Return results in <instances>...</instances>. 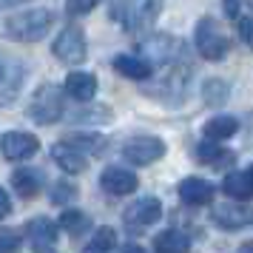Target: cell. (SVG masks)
<instances>
[{
    "label": "cell",
    "mask_w": 253,
    "mask_h": 253,
    "mask_svg": "<svg viewBox=\"0 0 253 253\" xmlns=\"http://www.w3.org/2000/svg\"><path fill=\"white\" fill-rule=\"evenodd\" d=\"M51 23H54V14L48 9H29V12H20L6 20L3 35L14 43H37L48 35Z\"/></svg>",
    "instance_id": "obj_1"
},
{
    "label": "cell",
    "mask_w": 253,
    "mask_h": 253,
    "mask_svg": "<svg viewBox=\"0 0 253 253\" xmlns=\"http://www.w3.org/2000/svg\"><path fill=\"white\" fill-rule=\"evenodd\" d=\"M165 157V142L157 137H137L123 145V160L131 165H151Z\"/></svg>",
    "instance_id": "obj_7"
},
{
    "label": "cell",
    "mask_w": 253,
    "mask_h": 253,
    "mask_svg": "<svg viewBox=\"0 0 253 253\" xmlns=\"http://www.w3.org/2000/svg\"><path fill=\"white\" fill-rule=\"evenodd\" d=\"M251 251H253V245H251V242H245V245L239 248V253H251Z\"/></svg>",
    "instance_id": "obj_36"
},
{
    "label": "cell",
    "mask_w": 253,
    "mask_h": 253,
    "mask_svg": "<svg viewBox=\"0 0 253 253\" xmlns=\"http://www.w3.org/2000/svg\"><path fill=\"white\" fill-rule=\"evenodd\" d=\"M12 185H14V191L23 196V199H35V196L40 194V185H43V179H40V173H37V171L20 168V171L12 173Z\"/></svg>",
    "instance_id": "obj_22"
},
{
    "label": "cell",
    "mask_w": 253,
    "mask_h": 253,
    "mask_svg": "<svg viewBox=\"0 0 253 253\" xmlns=\"http://www.w3.org/2000/svg\"><path fill=\"white\" fill-rule=\"evenodd\" d=\"M29 242L35 253H54V242H57V222H51L48 216H35L29 225Z\"/></svg>",
    "instance_id": "obj_10"
},
{
    "label": "cell",
    "mask_w": 253,
    "mask_h": 253,
    "mask_svg": "<svg viewBox=\"0 0 253 253\" xmlns=\"http://www.w3.org/2000/svg\"><path fill=\"white\" fill-rule=\"evenodd\" d=\"M63 88H66V94L74 97L77 103H88L94 94H97V77L88 74V71H69Z\"/></svg>",
    "instance_id": "obj_16"
},
{
    "label": "cell",
    "mask_w": 253,
    "mask_h": 253,
    "mask_svg": "<svg viewBox=\"0 0 253 253\" xmlns=\"http://www.w3.org/2000/svg\"><path fill=\"white\" fill-rule=\"evenodd\" d=\"M222 6H225V14H228L230 20H233V17H239V0H222Z\"/></svg>",
    "instance_id": "obj_33"
},
{
    "label": "cell",
    "mask_w": 253,
    "mask_h": 253,
    "mask_svg": "<svg viewBox=\"0 0 253 253\" xmlns=\"http://www.w3.org/2000/svg\"><path fill=\"white\" fill-rule=\"evenodd\" d=\"M114 248H117V230L108 228V225H100L83 253H114Z\"/></svg>",
    "instance_id": "obj_23"
},
{
    "label": "cell",
    "mask_w": 253,
    "mask_h": 253,
    "mask_svg": "<svg viewBox=\"0 0 253 253\" xmlns=\"http://www.w3.org/2000/svg\"><path fill=\"white\" fill-rule=\"evenodd\" d=\"M69 145H74L83 154H100L105 148V137L103 134H71Z\"/></svg>",
    "instance_id": "obj_26"
},
{
    "label": "cell",
    "mask_w": 253,
    "mask_h": 253,
    "mask_svg": "<svg viewBox=\"0 0 253 253\" xmlns=\"http://www.w3.org/2000/svg\"><path fill=\"white\" fill-rule=\"evenodd\" d=\"M0 145H3V157L6 160L20 162V160L35 157L40 151V139L35 134H29V131H9L6 137L0 139Z\"/></svg>",
    "instance_id": "obj_8"
},
{
    "label": "cell",
    "mask_w": 253,
    "mask_h": 253,
    "mask_svg": "<svg viewBox=\"0 0 253 253\" xmlns=\"http://www.w3.org/2000/svg\"><path fill=\"white\" fill-rule=\"evenodd\" d=\"M120 253H145V251H142V245H126Z\"/></svg>",
    "instance_id": "obj_35"
},
{
    "label": "cell",
    "mask_w": 253,
    "mask_h": 253,
    "mask_svg": "<svg viewBox=\"0 0 253 253\" xmlns=\"http://www.w3.org/2000/svg\"><path fill=\"white\" fill-rule=\"evenodd\" d=\"M196 157L202 165H211V168H225V165H233L236 162V154L225 145H219L213 139H205L199 148H196Z\"/></svg>",
    "instance_id": "obj_18"
},
{
    "label": "cell",
    "mask_w": 253,
    "mask_h": 253,
    "mask_svg": "<svg viewBox=\"0 0 253 253\" xmlns=\"http://www.w3.org/2000/svg\"><path fill=\"white\" fill-rule=\"evenodd\" d=\"M100 185H103L105 194L111 196H128L137 191V173L128 171V168H120V165H111V168H105L103 176H100Z\"/></svg>",
    "instance_id": "obj_11"
},
{
    "label": "cell",
    "mask_w": 253,
    "mask_h": 253,
    "mask_svg": "<svg viewBox=\"0 0 253 253\" xmlns=\"http://www.w3.org/2000/svg\"><path fill=\"white\" fill-rule=\"evenodd\" d=\"M88 225H91V219L77 208H66L63 216H60V228H66L71 236H80L83 230H88Z\"/></svg>",
    "instance_id": "obj_24"
},
{
    "label": "cell",
    "mask_w": 253,
    "mask_h": 253,
    "mask_svg": "<svg viewBox=\"0 0 253 253\" xmlns=\"http://www.w3.org/2000/svg\"><path fill=\"white\" fill-rule=\"evenodd\" d=\"M211 219L225 230H242L253 222L251 208H245V205H216L211 211Z\"/></svg>",
    "instance_id": "obj_14"
},
{
    "label": "cell",
    "mask_w": 253,
    "mask_h": 253,
    "mask_svg": "<svg viewBox=\"0 0 253 253\" xmlns=\"http://www.w3.org/2000/svg\"><path fill=\"white\" fill-rule=\"evenodd\" d=\"M239 131V120L236 117H228V114H219V117H211L202 128V134L208 139H213V142H222V139L233 137Z\"/></svg>",
    "instance_id": "obj_21"
},
{
    "label": "cell",
    "mask_w": 253,
    "mask_h": 253,
    "mask_svg": "<svg viewBox=\"0 0 253 253\" xmlns=\"http://www.w3.org/2000/svg\"><path fill=\"white\" fill-rule=\"evenodd\" d=\"M179 199L185 205H194V208L211 205L213 202V185L202 179V176H188V179L179 182Z\"/></svg>",
    "instance_id": "obj_13"
},
{
    "label": "cell",
    "mask_w": 253,
    "mask_h": 253,
    "mask_svg": "<svg viewBox=\"0 0 253 253\" xmlns=\"http://www.w3.org/2000/svg\"><path fill=\"white\" fill-rule=\"evenodd\" d=\"M85 32H83L80 26H66L63 32H60V37L54 40V46H51V51H54V57L60 60V63H69V66H77V63H83L85 60Z\"/></svg>",
    "instance_id": "obj_5"
},
{
    "label": "cell",
    "mask_w": 253,
    "mask_h": 253,
    "mask_svg": "<svg viewBox=\"0 0 253 253\" xmlns=\"http://www.w3.org/2000/svg\"><path fill=\"white\" fill-rule=\"evenodd\" d=\"M114 69L123 77H128V80H148L151 74H154L151 63L142 60L139 54H120V57H114Z\"/></svg>",
    "instance_id": "obj_19"
},
{
    "label": "cell",
    "mask_w": 253,
    "mask_h": 253,
    "mask_svg": "<svg viewBox=\"0 0 253 253\" xmlns=\"http://www.w3.org/2000/svg\"><path fill=\"white\" fill-rule=\"evenodd\" d=\"M228 94H230V85L225 80H216V77L202 85V100L208 105H225L228 103Z\"/></svg>",
    "instance_id": "obj_25"
},
{
    "label": "cell",
    "mask_w": 253,
    "mask_h": 253,
    "mask_svg": "<svg viewBox=\"0 0 253 253\" xmlns=\"http://www.w3.org/2000/svg\"><path fill=\"white\" fill-rule=\"evenodd\" d=\"M222 191L225 196H230L233 202H248L253 196V173L251 168H242V171H233L225 176V182H222Z\"/></svg>",
    "instance_id": "obj_17"
},
{
    "label": "cell",
    "mask_w": 253,
    "mask_h": 253,
    "mask_svg": "<svg viewBox=\"0 0 253 253\" xmlns=\"http://www.w3.org/2000/svg\"><path fill=\"white\" fill-rule=\"evenodd\" d=\"M23 77H26V66L20 60L0 54V105H12L17 100Z\"/></svg>",
    "instance_id": "obj_6"
},
{
    "label": "cell",
    "mask_w": 253,
    "mask_h": 253,
    "mask_svg": "<svg viewBox=\"0 0 253 253\" xmlns=\"http://www.w3.org/2000/svg\"><path fill=\"white\" fill-rule=\"evenodd\" d=\"M20 3H26V0H0V14L6 12V9H14V6H20Z\"/></svg>",
    "instance_id": "obj_34"
},
{
    "label": "cell",
    "mask_w": 253,
    "mask_h": 253,
    "mask_svg": "<svg viewBox=\"0 0 253 253\" xmlns=\"http://www.w3.org/2000/svg\"><path fill=\"white\" fill-rule=\"evenodd\" d=\"M77 199V188L74 185H69V182H54L51 185V202L54 205H66V202H74Z\"/></svg>",
    "instance_id": "obj_27"
},
{
    "label": "cell",
    "mask_w": 253,
    "mask_h": 253,
    "mask_svg": "<svg viewBox=\"0 0 253 253\" xmlns=\"http://www.w3.org/2000/svg\"><path fill=\"white\" fill-rule=\"evenodd\" d=\"M51 160L57 162L66 173H83L88 168V157H85L83 151H77L74 145H69V142L51 145Z\"/></svg>",
    "instance_id": "obj_15"
},
{
    "label": "cell",
    "mask_w": 253,
    "mask_h": 253,
    "mask_svg": "<svg viewBox=\"0 0 253 253\" xmlns=\"http://www.w3.org/2000/svg\"><path fill=\"white\" fill-rule=\"evenodd\" d=\"M131 6H134V0H114L111 3V17L120 20V23H126L128 14H131Z\"/></svg>",
    "instance_id": "obj_30"
},
{
    "label": "cell",
    "mask_w": 253,
    "mask_h": 253,
    "mask_svg": "<svg viewBox=\"0 0 253 253\" xmlns=\"http://www.w3.org/2000/svg\"><path fill=\"white\" fill-rule=\"evenodd\" d=\"M162 219V202L157 196H142L134 205L126 208V222L128 225H137V228H145V225H154Z\"/></svg>",
    "instance_id": "obj_12"
},
{
    "label": "cell",
    "mask_w": 253,
    "mask_h": 253,
    "mask_svg": "<svg viewBox=\"0 0 253 253\" xmlns=\"http://www.w3.org/2000/svg\"><path fill=\"white\" fill-rule=\"evenodd\" d=\"M154 251L157 253H188L191 251V236L182 230H162L160 236L154 239Z\"/></svg>",
    "instance_id": "obj_20"
},
{
    "label": "cell",
    "mask_w": 253,
    "mask_h": 253,
    "mask_svg": "<svg viewBox=\"0 0 253 253\" xmlns=\"http://www.w3.org/2000/svg\"><path fill=\"white\" fill-rule=\"evenodd\" d=\"M236 26H239V37H242V43H245V46H251V40H253V37H251V17H248V14H245V17H239V23H236Z\"/></svg>",
    "instance_id": "obj_31"
},
{
    "label": "cell",
    "mask_w": 253,
    "mask_h": 253,
    "mask_svg": "<svg viewBox=\"0 0 253 253\" xmlns=\"http://www.w3.org/2000/svg\"><path fill=\"white\" fill-rule=\"evenodd\" d=\"M20 233H14V230H3L0 233V253H20Z\"/></svg>",
    "instance_id": "obj_28"
},
{
    "label": "cell",
    "mask_w": 253,
    "mask_h": 253,
    "mask_svg": "<svg viewBox=\"0 0 253 253\" xmlns=\"http://www.w3.org/2000/svg\"><path fill=\"white\" fill-rule=\"evenodd\" d=\"M142 54L139 57L148 60L151 69H165V66H173V63H179L182 57V43L171 35H154L148 37L145 43H142Z\"/></svg>",
    "instance_id": "obj_4"
},
{
    "label": "cell",
    "mask_w": 253,
    "mask_h": 253,
    "mask_svg": "<svg viewBox=\"0 0 253 253\" xmlns=\"http://www.w3.org/2000/svg\"><path fill=\"white\" fill-rule=\"evenodd\" d=\"M194 43H196V51H199L205 60H211V63L225 60L228 57V51H230L228 35L219 29V23L213 20V17H202V20L196 23Z\"/></svg>",
    "instance_id": "obj_3"
},
{
    "label": "cell",
    "mask_w": 253,
    "mask_h": 253,
    "mask_svg": "<svg viewBox=\"0 0 253 253\" xmlns=\"http://www.w3.org/2000/svg\"><path fill=\"white\" fill-rule=\"evenodd\" d=\"M29 117L35 120L37 126H51V123H57L63 111H66V105H63V91H60L54 83H46V85H40L35 94H32V100H29Z\"/></svg>",
    "instance_id": "obj_2"
},
{
    "label": "cell",
    "mask_w": 253,
    "mask_h": 253,
    "mask_svg": "<svg viewBox=\"0 0 253 253\" xmlns=\"http://www.w3.org/2000/svg\"><path fill=\"white\" fill-rule=\"evenodd\" d=\"M162 3H165V0H134L131 14H128V20L123 23V26H126V32H131V35L148 32L151 26H154V20L160 17Z\"/></svg>",
    "instance_id": "obj_9"
},
{
    "label": "cell",
    "mask_w": 253,
    "mask_h": 253,
    "mask_svg": "<svg viewBox=\"0 0 253 253\" xmlns=\"http://www.w3.org/2000/svg\"><path fill=\"white\" fill-rule=\"evenodd\" d=\"M12 213V199H9V194L0 188V219H6Z\"/></svg>",
    "instance_id": "obj_32"
},
{
    "label": "cell",
    "mask_w": 253,
    "mask_h": 253,
    "mask_svg": "<svg viewBox=\"0 0 253 253\" xmlns=\"http://www.w3.org/2000/svg\"><path fill=\"white\" fill-rule=\"evenodd\" d=\"M97 3H100V0H69V3H66V12L74 14V17H80V14L91 12Z\"/></svg>",
    "instance_id": "obj_29"
}]
</instances>
